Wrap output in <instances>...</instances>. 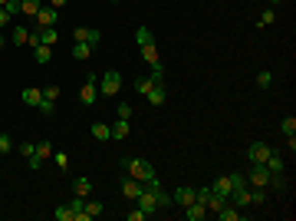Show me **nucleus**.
<instances>
[{"instance_id":"nucleus-11","label":"nucleus","mask_w":296,"mask_h":221,"mask_svg":"<svg viewBox=\"0 0 296 221\" xmlns=\"http://www.w3.org/2000/svg\"><path fill=\"white\" fill-rule=\"evenodd\" d=\"M267 172H270V175H280V172H286V158L280 155L277 149H270V158H267Z\"/></svg>"},{"instance_id":"nucleus-28","label":"nucleus","mask_w":296,"mask_h":221,"mask_svg":"<svg viewBox=\"0 0 296 221\" xmlns=\"http://www.w3.org/2000/svg\"><path fill=\"white\" fill-rule=\"evenodd\" d=\"M109 129H112V139H125L129 135V119H115V126Z\"/></svg>"},{"instance_id":"nucleus-1","label":"nucleus","mask_w":296,"mask_h":221,"mask_svg":"<svg viewBox=\"0 0 296 221\" xmlns=\"http://www.w3.org/2000/svg\"><path fill=\"white\" fill-rule=\"evenodd\" d=\"M122 169L129 172L132 178H138V182H155V178H158V175H155V169L145 162V158H132V155H125V158H122Z\"/></svg>"},{"instance_id":"nucleus-18","label":"nucleus","mask_w":296,"mask_h":221,"mask_svg":"<svg viewBox=\"0 0 296 221\" xmlns=\"http://www.w3.org/2000/svg\"><path fill=\"white\" fill-rule=\"evenodd\" d=\"M69 208H73V221H89V218H86V198L73 195V202H69Z\"/></svg>"},{"instance_id":"nucleus-45","label":"nucleus","mask_w":296,"mask_h":221,"mask_svg":"<svg viewBox=\"0 0 296 221\" xmlns=\"http://www.w3.org/2000/svg\"><path fill=\"white\" fill-rule=\"evenodd\" d=\"M56 165H60V169H66V165H69V155H66V152H56Z\"/></svg>"},{"instance_id":"nucleus-9","label":"nucleus","mask_w":296,"mask_h":221,"mask_svg":"<svg viewBox=\"0 0 296 221\" xmlns=\"http://www.w3.org/2000/svg\"><path fill=\"white\" fill-rule=\"evenodd\" d=\"M230 202H234L237 208H250V185H237V188H230Z\"/></svg>"},{"instance_id":"nucleus-33","label":"nucleus","mask_w":296,"mask_h":221,"mask_svg":"<svg viewBox=\"0 0 296 221\" xmlns=\"http://www.w3.org/2000/svg\"><path fill=\"white\" fill-rule=\"evenodd\" d=\"M152 86H155V79H152V76H142V79H135V93H138V96H145Z\"/></svg>"},{"instance_id":"nucleus-30","label":"nucleus","mask_w":296,"mask_h":221,"mask_svg":"<svg viewBox=\"0 0 296 221\" xmlns=\"http://www.w3.org/2000/svg\"><path fill=\"white\" fill-rule=\"evenodd\" d=\"M102 211H105V205H102V202H89V198H86V218H89V221L99 218Z\"/></svg>"},{"instance_id":"nucleus-41","label":"nucleus","mask_w":296,"mask_h":221,"mask_svg":"<svg viewBox=\"0 0 296 221\" xmlns=\"http://www.w3.org/2000/svg\"><path fill=\"white\" fill-rule=\"evenodd\" d=\"M10 149H13V139H10V132H0V152L7 155Z\"/></svg>"},{"instance_id":"nucleus-10","label":"nucleus","mask_w":296,"mask_h":221,"mask_svg":"<svg viewBox=\"0 0 296 221\" xmlns=\"http://www.w3.org/2000/svg\"><path fill=\"white\" fill-rule=\"evenodd\" d=\"M185 218H188V221H204V218H208V205L194 198L191 205H185Z\"/></svg>"},{"instance_id":"nucleus-25","label":"nucleus","mask_w":296,"mask_h":221,"mask_svg":"<svg viewBox=\"0 0 296 221\" xmlns=\"http://www.w3.org/2000/svg\"><path fill=\"white\" fill-rule=\"evenodd\" d=\"M142 57H145V63H148V66H161V60H158V46H155V43L142 46Z\"/></svg>"},{"instance_id":"nucleus-37","label":"nucleus","mask_w":296,"mask_h":221,"mask_svg":"<svg viewBox=\"0 0 296 221\" xmlns=\"http://www.w3.org/2000/svg\"><path fill=\"white\" fill-rule=\"evenodd\" d=\"M257 86H260V89H270V86H273V73H267V70L257 73Z\"/></svg>"},{"instance_id":"nucleus-36","label":"nucleus","mask_w":296,"mask_h":221,"mask_svg":"<svg viewBox=\"0 0 296 221\" xmlns=\"http://www.w3.org/2000/svg\"><path fill=\"white\" fill-rule=\"evenodd\" d=\"M53 215H56V221H73V208H69V205H60Z\"/></svg>"},{"instance_id":"nucleus-2","label":"nucleus","mask_w":296,"mask_h":221,"mask_svg":"<svg viewBox=\"0 0 296 221\" xmlns=\"http://www.w3.org/2000/svg\"><path fill=\"white\" fill-rule=\"evenodd\" d=\"M119 89H122V73L119 70H105V76H99V96L102 99L119 96Z\"/></svg>"},{"instance_id":"nucleus-23","label":"nucleus","mask_w":296,"mask_h":221,"mask_svg":"<svg viewBox=\"0 0 296 221\" xmlns=\"http://www.w3.org/2000/svg\"><path fill=\"white\" fill-rule=\"evenodd\" d=\"M211 191H217V195H227V198H230V178H227V175H217L214 185H211Z\"/></svg>"},{"instance_id":"nucleus-34","label":"nucleus","mask_w":296,"mask_h":221,"mask_svg":"<svg viewBox=\"0 0 296 221\" xmlns=\"http://www.w3.org/2000/svg\"><path fill=\"white\" fill-rule=\"evenodd\" d=\"M115 119H129L132 122V102H119V106H115Z\"/></svg>"},{"instance_id":"nucleus-47","label":"nucleus","mask_w":296,"mask_h":221,"mask_svg":"<svg viewBox=\"0 0 296 221\" xmlns=\"http://www.w3.org/2000/svg\"><path fill=\"white\" fill-rule=\"evenodd\" d=\"M280 4H283V0H267V7H280Z\"/></svg>"},{"instance_id":"nucleus-17","label":"nucleus","mask_w":296,"mask_h":221,"mask_svg":"<svg viewBox=\"0 0 296 221\" xmlns=\"http://www.w3.org/2000/svg\"><path fill=\"white\" fill-rule=\"evenodd\" d=\"M217 218H221V221H241V218H244V208H237V205L227 202L221 211H217Z\"/></svg>"},{"instance_id":"nucleus-8","label":"nucleus","mask_w":296,"mask_h":221,"mask_svg":"<svg viewBox=\"0 0 296 221\" xmlns=\"http://www.w3.org/2000/svg\"><path fill=\"white\" fill-rule=\"evenodd\" d=\"M142 191H145V182H138V178H132V175H129V178H122V195L129 198V202H135Z\"/></svg>"},{"instance_id":"nucleus-14","label":"nucleus","mask_w":296,"mask_h":221,"mask_svg":"<svg viewBox=\"0 0 296 221\" xmlns=\"http://www.w3.org/2000/svg\"><path fill=\"white\" fill-rule=\"evenodd\" d=\"M93 53H96L93 43H73V60H76V63H86Z\"/></svg>"},{"instance_id":"nucleus-6","label":"nucleus","mask_w":296,"mask_h":221,"mask_svg":"<svg viewBox=\"0 0 296 221\" xmlns=\"http://www.w3.org/2000/svg\"><path fill=\"white\" fill-rule=\"evenodd\" d=\"M33 20H37V26H33V30H43V26H56V20H60V10H53L49 4H43V7H40V13H37Z\"/></svg>"},{"instance_id":"nucleus-32","label":"nucleus","mask_w":296,"mask_h":221,"mask_svg":"<svg viewBox=\"0 0 296 221\" xmlns=\"http://www.w3.org/2000/svg\"><path fill=\"white\" fill-rule=\"evenodd\" d=\"M267 202V188H257V185H250V205H263Z\"/></svg>"},{"instance_id":"nucleus-7","label":"nucleus","mask_w":296,"mask_h":221,"mask_svg":"<svg viewBox=\"0 0 296 221\" xmlns=\"http://www.w3.org/2000/svg\"><path fill=\"white\" fill-rule=\"evenodd\" d=\"M247 158H250V165H267V158H270V146H263V142H250Z\"/></svg>"},{"instance_id":"nucleus-15","label":"nucleus","mask_w":296,"mask_h":221,"mask_svg":"<svg viewBox=\"0 0 296 221\" xmlns=\"http://www.w3.org/2000/svg\"><path fill=\"white\" fill-rule=\"evenodd\" d=\"M165 96H168V93H165V82H155V86L145 93V99L152 102V106H161V102H165Z\"/></svg>"},{"instance_id":"nucleus-38","label":"nucleus","mask_w":296,"mask_h":221,"mask_svg":"<svg viewBox=\"0 0 296 221\" xmlns=\"http://www.w3.org/2000/svg\"><path fill=\"white\" fill-rule=\"evenodd\" d=\"M43 99H60V86H56V82H49V86H43Z\"/></svg>"},{"instance_id":"nucleus-19","label":"nucleus","mask_w":296,"mask_h":221,"mask_svg":"<svg viewBox=\"0 0 296 221\" xmlns=\"http://www.w3.org/2000/svg\"><path fill=\"white\" fill-rule=\"evenodd\" d=\"M20 96H23V102H26V106H40V99H43V89H37V86H26Z\"/></svg>"},{"instance_id":"nucleus-42","label":"nucleus","mask_w":296,"mask_h":221,"mask_svg":"<svg viewBox=\"0 0 296 221\" xmlns=\"http://www.w3.org/2000/svg\"><path fill=\"white\" fill-rule=\"evenodd\" d=\"M53 109H56V106H53V99H40V113H43L46 119L53 116Z\"/></svg>"},{"instance_id":"nucleus-43","label":"nucleus","mask_w":296,"mask_h":221,"mask_svg":"<svg viewBox=\"0 0 296 221\" xmlns=\"http://www.w3.org/2000/svg\"><path fill=\"white\" fill-rule=\"evenodd\" d=\"M10 23H13V13L7 7H0V26H10Z\"/></svg>"},{"instance_id":"nucleus-27","label":"nucleus","mask_w":296,"mask_h":221,"mask_svg":"<svg viewBox=\"0 0 296 221\" xmlns=\"http://www.w3.org/2000/svg\"><path fill=\"white\" fill-rule=\"evenodd\" d=\"M26 40H30V30H26V26H13V37H10V43L26 46Z\"/></svg>"},{"instance_id":"nucleus-4","label":"nucleus","mask_w":296,"mask_h":221,"mask_svg":"<svg viewBox=\"0 0 296 221\" xmlns=\"http://www.w3.org/2000/svg\"><path fill=\"white\" fill-rule=\"evenodd\" d=\"M73 40H76V43L99 46V43H102V30H99V26H73Z\"/></svg>"},{"instance_id":"nucleus-50","label":"nucleus","mask_w":296,"mask_h":221,"mask_svg":"<svg viewBox=\"0 0 296 221\" xmlns=\"http://www.w3.org/2000/svg\"><path fill=\"white\" fill-rule=\"evenodd\" d=\"M0 158H4V152H0Z\"/></svg>"},{"instance_id":"nucleus-26","label":"nucleus","mask_w":296,"mask_h":221,"mask_svg":"<svg viewBox=\"0 0 296 221\" xmlns=\"http://www.w3.org/2000/svg\"><path fill=\"white\" fill-rule=\"evenodd\" d=\"M56 40H60L56 26H43V30H40V43H43V46H56Z\"/></svg>"},{"instance_id":"nucleus-44","label":"nucleus","mask_w":296,"mask_h":221,"mask_svg":"<svg viewBox=\"0 0 296 221\" xmlns=\"http://www.w3.org/2000/svg\"><path fill=\"white\" fill-rule=\"evenodd\" d=\"M125 218H129V221H145L148 215H145L142 208H132V211H129V215H125Z\"/></svg>"},{"instance_id":"nucleus-48","label":"nucleus","mask_w":296,"mask_h":221,"mask_svg":"<svg viewBox=\"0 0 296 221\" xmlns=\"http://www.w3.org/2000/svg\"><path fill=\"white\" fill-rule=\"evenodd\" d=\"M4 46H7V40H4V33H0V50H4Z\"/></svg>"},{"instance_id":"nucleus-35","label":"nucleus","mask_w":296,"mask_h":221,"mask_svg":"<svg viewBox=\"0 0 296 221\" xmlns=\"http://www.w3.org/2000/svg\"><path fill=\"white\" fill-rule=\"evenodd\" d=\"M280 132H283V135H293V132H296V119H293V116H283V122H280Z\"/></svg>"},{"instance_id":"nucleus-29","label":"nucleus","mask_w":296,"mask_h":221,"mask_svg":"<svg viewBox=\"0 0 296 221\" xmlns=\"http://www.w3.org/2000/svg\"><path fill=\"white\" fill-rule=\"evenodd\" d=\"M135 43H138V46L155 43V37H152V30H148V26H138V30H135Z\"/></svg>"},{"instance_id":"nucleus-13","label":"nucleus","mask_w":296,"mask_h":221,"mask_svg":"<svg viewBox=\"0 0 296 221\" xmlns=\"http://www.w3.org/2000/svg\"><path fill=\"white\" fill-rule=\"evenodd\" d=\"M227 202H230L227 195H217V191H211V195H208V202H204V205H208V215H217V211H221Z\"/></svg>"},{"instance_id":"nucleus-40","label":"nucleus","mask_w":296,"mask_h":221,"mask_svg":"<svg viewBox=\"0 0 296 221\" xmlns=\"http://www.w3.org/2000/svg\"><path fill=\"white\" fill-rule=\"evenodd\" d=\"M20 155L33 162V158H37V146H33V142H23V146H20Z\"/></svg>"},{"instance_id":"nucleus-12","label":"nucleus","mask_w":296,"mask_h":221,"mask_svg":"<svg viewBox=\"0 0 296 221\" xmlns=\"http://www.w3.org/2000/svg\"><path fill=\"white\" fill-rule=\"evenodd\" d=\"M69 188H73V195H79V198H89L93 195V182H89V178H73V185H69Z\"/></svg>"},{"instance_id":"nucleus-5","label":"nucleus","mask_w":296,"mask_h":221,"mask_svg":"<svg viewBox=\"0 0 296 221\" xmlns=\"http://www.w3.org/2000/svg\"><path fill=\"white\" fill-rule=\"evenodd\" d=\"M244 175H247V185H257V188H267V185H270V172H267V165H250Z\"/></svg>"},{"instance_id":"nucleus-31","label":"nucleus","mask_w":296,"mask_h":221,"mask_svg":"<svg viewBox=\"0 0 296 221\" xmlns=\"http://www.w3.org/2000/svg\"><path fill=\"white\" fill-rule=\"evenodd\" d=\"M270 23H277V10H273V7H267V10L257 17V26H270Z\"/></svg>"},{"instance_id":"nucleus-20","label":"nucleus","mask_w":296,"mask_h":221,"mask_svg":"<svg viewBox=\"0 0 296 221\" xmlns=\"http://www.w3.org/2000/svg\"><path fill=\"white\" fill-rule=\"evenodd\" d=\"M49 152H53L49 142H37V158L30 162V169H40V165H43V158H49Z\"/></svg>"},{"instance_id":"nucleus-49","label":"nucleus","mask_w":296,"mask_h":221,"mask_svg":"<svg viewBox=\"0 0 296 221\" xmlns=\"http://www.w3.org/2000/svg\"><path fill=\"white\" fill-rule=\"evenodd\" d=\"M7 4H10V0H0V7H7Z\"/></svg>"},{"instance_id":"nucleus-21","label":"nucleus","mask_w":296,"mask_h":221,"mask_svg":"<svg viewBox=\"0 0 296 221\" xmlns=\"http://www.w3.org/2000/svg\"><path fill=\"white\" fill-rule=\"evenodd\" d=\"M89 132H93V139H99V142H109L112 139V129L105 126V122H93V129H89Z\"/></svg>"},{"instance_id":"nucleus-24","label":"nucleus","mask_w":296,"mask_h":221,"mask_svg":"<svg viewBox=\"0 0 296 221\" xmlns=\"http://www.w3.org/2000/svg\"><path fill=\"white\" fill-rule=\"evenodd\" d=\"M33 60H37L40 66H46L49 60H53V46H43V43H40L37 50H33Z\"/></svg>"},{"instance_id":"nucleus-39","label":"nucleus","mask_w":296,"mask_h":221,"mask_svg":"<svg viewBox=\"0 0 296 221\" xmlns=\"http://www.w3.org/2000/svg\"><path fill=\"white\" fill-rule=\"evenodd\" d=\"M227 178H230V188H237V185H247V175H244V172H227Z\"/></svg>"},{"instance_id":"nucleus-46","label":"nucleus","mask_w":296,"mask_h":221,"mask_svg":"<svg viewBox=\"0 0 296 221\" xmlns=\"http://www.w3.org/2000/svg\"><path fill=\"white\" fill-rule=\"evenodd\" d=\"M66 4H69V0H49V7H53V10H63Z\"/></svg>"},{"instance_id":"nucleus-22","label":"nucleus","mask_w":296,"mask_h":221,"mask_svg":"<svg viewBox=\"0 0 296 221\" xmlns=\"http://www.w3.org/2000/svg\"><path fill=\"white\" fill-rule=\"evenodd\" d=\"M40 7H43V0H20V13L23 17H37Z\"/></svg>"},{"instance_id":"nucleus-3","label":"nucleus","mask_w":296,"mask_h":221,"mask_svg":"<svg viewBox=\"0 0 296 221\" xmlns=\"http://www.w3.org/2000/svg\"><path fill=\"white\" fill-rule=\"evenodd\" d=\"M79 99H82V106H96V99H99V76L96 73H89L86 79H82Z\"/></svg>"},{"instance_id":"nucleus-16","label":"nucleus","mask_w":296,"mask_h":221,"mask_svg":"<svg viewBox=\"0 0 296 221\" xmlns=\"http://www.w3.org/2000/svg\"><path fill=\"white\" fill-rule=\"evenodd\" d=\"M171 202H174V205H181V208H185V205H191V202H194V188H191V185H181V188L174 191Z\"/></svg>"}]
</instances>
